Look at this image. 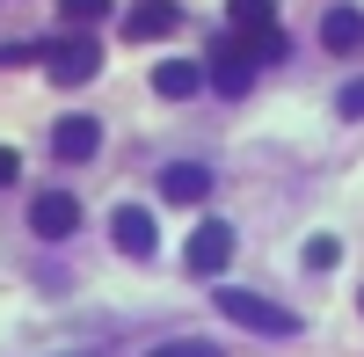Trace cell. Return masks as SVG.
Segmentation results:
<instances>
[{
    "label": "cell",
    "instance_id": "1",
    "mask_svg": "<svg viewBox=\"0 0 364 357\" xmlns=\"http://www.w3.org/2000/svg\"><path fill=\"white\" fill-rule=\"evenodd\" d=\"M44 73H51L58 87L95 80V73H102V44H95V29H66V37H51V44H44Z\"/></svg>",
    "mask_w": 364,
    "mask_h": 357
},
{
    "label": "cell",
    "instance_id": "2",
    "mask_svg": "<svg viewBox=\"0 0 364 357\" xmlns=\"http://www.w3.org/2000/svg\"><path fill=\"white\" fill-rule=\"evenodd\" d=\"M219 314L240 321V329H255V336H299V314L291 307L262 299V292H240V284H219Z\"/></svg>",
    "mask_w": 364,
    "mask_h": 357
},
{
    "label": "cell",
    "instance_id": "3",
    "mask_svg": "<svg viewBox=\"0 0 364 357\" xmlns=\"http://www.w3.org/2000/svg\"><path fill=\"white\" fill-rule=\"evenodd\" d=\"M182 262H190L197 277H219L226 262H233V226H226V219H204L190 241H182Z\"/></svg>",
    "mask_w": 364,
    "mask_h": 357
},
{
    "label": "cell",
    "instance_id": "4",
    "mask_svg": "<svg viewBox=\"0 0 364 357\" xmlns=\"http://www.w3.org/2000/svg\"><path fill=\"white\" fill-rule=\"evenodd\" d=\"M73 226H80V204L66 190H44L37 204H29V233H37V241H66Z\"/></svg>",
    "mask_w": 364,
    "mask_h": 357
},
{
    "label": "cell",
    "instance_id": "5",
    "mask_svg": "<svg viewBox=\"0 0 364 357\" xmlns=\"http://www.w3.org/2000/svg\"><path fill=\"white\" fill-rule=\"evenodd\" d=\"M109 233H117V248H124V255H154V248H161V226H154L146 204H117Z\"/></svg>",
    "mask_w": 364,
    "mask_h": 357
},
{
    "label": "cell",
    "instance_id": "6",
    "mask_svg": "<svg viewBox=\"0 0 364 357\" xmlns=\"http://www.w3.org/2000/svg\"><path fill=\"white\" fill-rule=\"evenodd\" d=\"M146 87H154L161 102H190L197 87H204V66H190V58H161V66H154V80H146Z\"/></svg>",
    "mask_w": 364,
    "mask_h": 357
},
{
    "label": "cell",
    "instance_id": "7",
    "mask_svg": "<svg viewBox=\"0 0 364 357\" xmlns=\"http://www.w3.org/2000/svg\"><path fill=\"white\" fill-rule=\"evenodd\" d=\"M161 197H168V204H204V197H211V168H197V161L161 168Z\"/></svg>",
    "mask_w": 364,
    "mask_h": 357
},
{
    "label": "cell",
    "instance_id": "8",
    "mask_svg": "<svg viewBox=\"0 0 364 357\" xmlns=\"http://www.w3.org/2000/svg\"><path fill=\"white\" fill-rule=\"evenodd\" d=\"M95 146H102V124H95V117H58V124H51V154L87 161Z\"/></svg>",
    "mask_w": 364,
    "mask_h": 357
},
{
    "label": "cell",
    "instance_id": "9",
    "mask_svg": "<svg viewBox=\"0 0 364 357\" xmlns=\"http://www.w3.org/2000/svg\"><path fill=\"white\" fill-rule=\"evenodd\" d=\"M175 22H182V8H175V0H139V8L124 15V37H139V44H154V37H168Z\"/></svg>",
    "mask_w": 364,
    "mask_h": 357
},
{
    "label": "cell",
    "instance_id": "10",
    "mask_svg": "<svg viewBox=\"0 0 364 357\" xmlns=\"http://www.w3.org/2000/svg\"><path fill=\"white\" fill-rule=\"evenodd\" d=\"M226 22H233V37H269L277 29V0H226Z\"/></svg>",
    "mask_w": 364,
    "mask_h": 357
},
{
    "label": "cell",
    "instance_id": "11",
    "mask_svg": "<svg viewBox=\"0 0 364 357\" xmlns=\"http://www.w3.org/2000/svg\"><path fill=\"white\" fill-rule=\"evenodd\" d=\"M321 44H328V51H357V44H364V15H357V8H328V15H321Z\"/></svg>",
    "mask_w": 364,
    "mask_h": 357
},
{
    "label": "cell",
    "instance_id": "12",
    "mask_svg": "<svg viewBox=\"0 0 364 357\" xmlns=\"http://www.w3.org/2000/svg\"><path fill=\"white\" fill-rule=\"evenodd\" d=\"M109 8L117 0H58V22L66 29H95V22H109Z\"/></svg>",
    "mask_w": 364,
    "mask_h": 357
},
{
    "label": "cell",
    "instance_id": "13",
    "mask_svg": "<svg viewBox=\"0 0 364 357\" xmlns=\"http://www.w3.org/2000/svg\"><path fill=\"white\" fill-rule=\"evenodd\" d=\"M146 357H219V343H197V336H175V343H154Z\"/></svg>",
    "mask_w": 364,
    "mask_h": 357
},
{
    "label": "cell",
    "instance_id": "14",
    "mask_svg": "<svg viewBox=\"0 0 364 357\" xmlns=\"http://www.w3.org/2000/svg\"><path fill=\"white\" fill-rule=\"evenodd\" d=\"M336 262H343V248L328 241V233H314V241H306V270H336Z\"/></svg>",
    "mask_w": 364,
    "mask_h": 357
},
{
    "label": "cell",
    "instance_id": "15",
    "mask_svg": "<svg viewBox=\"0 0 364 357\" xmlns=\"http://www.w3.org/2000/svg\"><path fill=\"white\" fill-rule=\"evenodd\" d=\"M343 117H350V124H364V80L343 87Z\"/></svg>",
    "mask_w": 364,
    "mask_h": 357
},
{
    "label": "cell",
    "instance_id": "16",
    "mask_svg": "<svg viewBox=\"0 0 364 357\" xmlns=\"http://www.w3.org/2000/svg\"><path fill=\"white\" fill-rule=\"evenodd\" d=\"M15 168H22V161H15V146H0V183H15Z\"/></svg>",
    "mask_w": 364,
    "mask_h": 357
},
{
    "label": "cell",
    "instance_id": "17",
    "mask_svg": "<svg viewBox=\"0 0 364 357\" xmlns=\"http://www.w3.org/2000/svg\"><path fill=\"white\" fill-rule=\"evenodd\" d=\"M357 307H364V299H357Z\"/></svg>",
    "mask_w": 364,
    "mask_h": 357
}]
</instances>
